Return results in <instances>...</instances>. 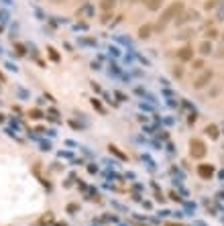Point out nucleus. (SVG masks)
<instances>
[{
    "mask_svg": "<svg viewBox=\"0 0 224 226\" xmlns=\"http://www.w3.org/2000/svg\"><path fill=\"white\" fill-rule=\"evenodd\" d=\"M182 10H183V4L179 2V0H177V2H171L169 6H167L165 10H163V14H161V20H159L157 29H163V27H165L167 23H169V20H173L175 16H177L179 12H182Z\"/></svg>",
    "mask_w": 224,
    "mask_h": 226,
    "instance_id": "f257e3e1",
    "label": "nucleus"
},
{
    "mask_svg": "<svg viewBox=\"0 0 224 226\" xmlns=\"http://www.w3.org/2000/svg\"><path fill=\"white\" fill-rule=\"evenodd\" d=\"M189 147H192V151H189V155L196 159H202L206 155V145L202 141H198V138H193L192 143H189Z\"/></svg>",
    "mask_w": 224,
    "mask_h": 226,
    "instance_id": "f03ea898",
    "label": "nucleus"
},
{
    "mask_svg": "<svg viewBox=\"0 0 224 226\" xmlns=\"http://www.w3.org/2000/svg\"><path fill=\"white\" fill-rule=\"evenodd\" d=\"M193 19H198V12H196V10H182V12L177 14L175 25H177V27H182V25H186V23H189V20H193Z\"/></svg>",
    "mask_w": 224,
    "mask_h": 226,
    "instance_id": "7ed1b4c3",
    "label": "nucleus"
},
{
    "mask_svg": "<svg viewBox=\"0 0 224 226\" xmlns=\"http://www.w3.org/2000/svg\"><path fill=\"white\" fill-rule=\"evenodd\" d=\"M212 76H214V73L210 71V69H208V71H204L200 77H196V80H193V88H196V90L206 88V86H208V82H212Z\"/></svg>",
    "mask_w": 224,
    "mask_h": 226,
    "instance_id": "20e7f679",
    "label": "nucleus"
},
{
    "mask_svg": "<svg viewBox=\"0 0 224 226\" xmlns=\"http://www.w3.org/2000/svg\"><path fill=\"white\" fill-rule=\"evenodd\" d=\"M198 173H200V177L208 179V177L214 175V167H212V165H208V163H202V165H198Z\"/></svg>",
    "mask_w": 224,
    "mask_h": 226,
    "instance_id": "39448f33",
    "label": "nucleus"
},
{
    "mask_svg": "<svg viewBox=\"0 0 224 226\" xmlns=\"http://www.w3.org/2000/svg\"><path fill=\"white\" fill-rule=\"evenodd\" d=\"M177 57L182 59V61H189V59L193 57V49H192V47H183V49H179Z\"/></svg>",
    "mask_w": 224,
    "mask_h": 226,
    "instance_id": "423d86ee",
    "label": "nucleus"
},
{
    "mask_svg": "<svg viewBox=\"0 0 224 226\" xmlns=\"http://www.w3.org/2000/svg\"><path fill=\"white\" fill-rule=\"evenodd\" d=\"M200 53H202V55H210V53H212V43H210V41H204V43L200 45Z\"/></svg>",
    "mask_w": 224,
    "mask_h": 226,
    "instance_id": "0eeeda50",
    "label": "nucleus"
},
{
    "mask_svg": "<svg viewBox=\"0 0 224 226\" xmlns=\"http://www.w3.org/2000/svg\"><path fill=\"white\" fill-rule=\"evenodd\" d=\"M206 134H208V137H212V138H218V127L216 124H210V127H206Z\"/></svg>",
    "mask_w": 224,
    "mask_h": 226,
    "instance_id": "6e6552de",
    "label": "nucleus"
},
{
    "mask_svg": "<svg viewBox=\"0 0 224 226\" xmlns=\"http://www.w3.org/2000/svg\"><path fill=\"white\" fill-rule=\"evenodd\" d=\"M163 4V0H147V8L149 10H159Z\"/></svg>",
    "mask_w": 224,
    "mask_h": 226,
    "instance_id": "1a4fd4ad",
    "label": "nucleus"
},
{
    "mask_svg": "<svg viewBox=\"0 0 224 226\" xmlns=\"http://www.w3.org/2000/svg\"><path fill=\"white\" fill-rule=\"evenodd\" d=\"M149 35H151V27H149V25H145V27L139 29V37H141V39H147Z\"/></svg>",
    "mask_w": 224,
    "mask_h": 226,
    "instance_id": "9d476101",
    "label": "nucleus"
},
{
    "mask_svg": "<svg viewBox=\"0 0 224 226\" xmlns=\"http://www.w3.org/2000/svg\"><path fill=\"white\" fill-rule=\"evenodd\" d=\"M218 2H220V0H208V2L204 4V8L206 10H210V8H214V6H218Z\"/></svg>",
    "mask_w": 224,
    "mask_h": 226,
    "instance_id": "9b49d317",
    "label": "nucleus"
},
{
    "mask_svg": "<svg viewBox=\"0 0 224 226\" xmlns=\"http://www.w3.org/2000/svg\"><path fill=\"white\" fill-rule=\"evenodd\" d=\"M47 51H49V55H51V59H53V61H59V55L55 53V49H53V47H49Z\"/></svg>",
    "mask_w": 224,
    "mask_h": 226,
    "instance_id": "f8f14e48",
    "label": "nucleus"
},
{
    "mask_svg": "<svg viewBox=\"0 0 224 226\" xmlns=\"http://www.w3.org/2000/svg\"><path fill=\"white\" fill-rule=\"evenodd\" d=\"M192 65H193V69H202V67H204V61H202V59H196Z\"/></svg>",
    "mask_w": 224,
    "mask_h": 226,
    "instance_id": "ddd939ff",
    "label": "nucleus"
},
{
    "mask_svg": "<svg viewBox=\"0 0 224 226\" xmlns=\"http://www.w3.org/2000/svg\"><path fill=\"white\" fill-rule=\"evenodd\" d=\"M206 37H208V39H216V37H218L216 29H212V31H208V33H206Z\"/></svg>",
    "mask_w": 224,
    "mask_h": 226,
    "instance_id": "4468645a",
    "label": "nucleus"
},
{
    "mask_svg": "<svg viewBox=\"0 0 224 226\" xmlns=\"http://www.w3.org/2000/svg\"><path fill=\"white\" fill-rule=\"evenodd\" d=\"M102 8H104V10H110V8H112V2H108V0H102Z\"/></svg>",
    "mask_w": 224,
    "mask_h": 226,
    "instance_id": "2eb2a0df",
    "label": "nucleus"
},
{
    "mask_svg": "<svg viewBox=\"0 0 224 226\" xmlns=\"http://www.w3.org/2000/svg\"><path fill=\"white\" fill-rule=\"evenodd\" d=\"M31 116H33V118H41V112H39V110H33Z\"/></svg>",
    "mask_w": 224,
    "mask_h": 226,
    "instance_id": "dca6fc26",
    "label": "nucleus"
},
{
    "mask_svg": "<svg viewBox=\"0 0 224 226\" xmlns=\"http://www.w3.org/2000/svg\"><path fill=\"white\" fill-rule=\"evenodd\" d=\"M16 51H19V55H25V49L20 45H16Z\"/></svg>",
    "mask_w": 224,
    "mask_h": 226,
    "instance_id": "f3484780",
    "label": "nucleus"
},
{
    "mask_svg": "<svg viewBox=\"0 0 224 226\" xmlns=\"http://www.w3.org/2000/svg\"><path fill=\"white\" fill-rule=\"evenodd\" d=\"M2 120H4V116H2V114H0V122H2Z\"/></svg>",
    "mask_w": 224,
    "mask_h": 226,
    "instance_id": "a211bd4d",
    "label": "nucleus"
},
{
    "mask_svg": "<svg viewBox=\"0 0 224 226\" xmlns=\"http://www.w3.org/2000/svg\"><path fill=\"white\" fill-rule=\"evenodd\" d=\"M108 2H112V0H108Z\"/></svg>",
    "mask_w": 224,
    "mask_h": 226,
    "instance_id": "6ab92c4d",
    "label": "nucleus"
}]
</instances>
